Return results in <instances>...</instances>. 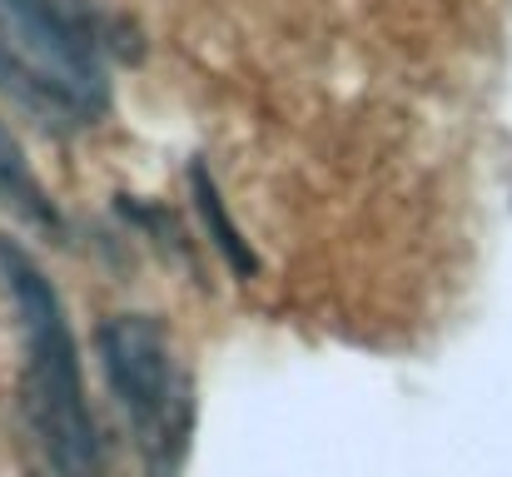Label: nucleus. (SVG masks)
I'll return each mask as SVG.
<instances>
[{"label": "nucleus", "instance_id": "obj_2", "mask_svg": "<svg viewBox=\"0 0 512 477\" xmlns=\"http://www.w3.org/2000/svg\"><path fill=\"white\" fill-rule=\"evenodd\" d=\"M0 279L15 304L20 373H15V448L25 477H110L100 423L85 398L75 333L45 269L0 239Z\"/></svg>", "mask_w": 512, "mask_h": 477}, {"label": "nucleus", "instance_id": "obj_5", "mask_svg": "<svg viewBox=\"0 0 512 477\" xmlns=\"http://www.w3.org/2000/svg\"><path fill=\"white\" fill-rule=\"evenodd\" d=\"M0 204H5L10 214H20L25 224L45 229V234H60V229H65L60 209L50 204L45 184L35 179L30 159H25V150L15 145V135H10L5 125H0Z\"/></svg>", "mask_w": 512, "mask_h": 477}, {"label": "nucleus", "instance_id": "obj_3", "mask_svg": "<svg viewBox=\"0 0 512 477\" xmlns=\"http://www.w3.org/2000/svg\"><path fill=\"white\" fill-rule=\"evenodd\" d=\"M110 398L130 428L145 477H179L194 443V378L174 353L165 318L110 314L95 328Z\"/></svg>", "mask_w": 512, "mask_h": 477}, {"label": "nucleus", "instance_id": "obj_6", "mask_svg": "<svg viewBox=\"0 0 512 477\" xmlns=\"http://www.w3.org/2000/svg\"><path fill=\"white\" fill-rule=\"evenodd\" d=\"M120 214L130 219V224H140L170 259L179 264H189L194 269V254H189V239H184V229H179V219H174L170 209H160V204H140L135 194H120Z\"/></svg>", "mask_w": 512, "mask_h": 477}, {"label": "nucleus", "instance_id": "obj_4", "mask_svg": "<svg viewBox=\"0 0 512 477\" xmlns=\"http://www.w3.org/2000/svg\"><path fill=\"white\" fill-rule=\"evenodd\" d=\"M184 179H189V204H194V214H199V224H204V239L224 254V264H229L234 279H254V274H259V254H254V244L244 239V229L234 224V214H229V204H224V194H219L209 164L194 155L189 169H184Z\"/></svg>", "mask_w": 512, "mask_h": 477}, {"label": "nucleus", "instance_id": "obj_1", "mask_svg": "<svg viewBox=\"0 0 512 477\" xmlns=\"http://www.w3.org/2000/svg\"><path fill=\"white\" fill-rule=\"evenodd\" d=\"M140 55V30L100 0H0V95L55 135L100 125L115 65Z\"/></svg>", "mask_w": 512, "mask_h": 477}]
</instances>
